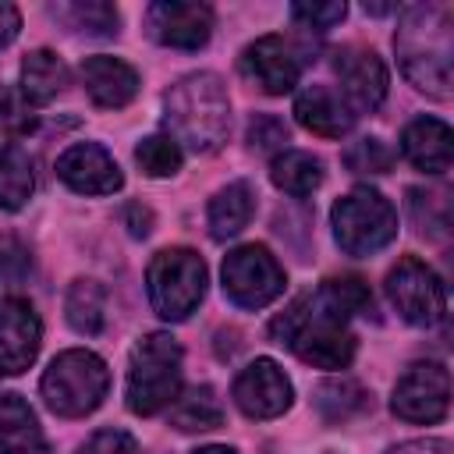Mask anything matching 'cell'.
Wrapping results in <instances>:
<instances>
[{
	"label": "cell",
	"mask_w": 454,
	"mask_h": 454,
	"mask_svg": "<svg viewBox=\"0 0 454 454\" xmlns=\"http://www.w3.org/2000/svg\"><path fill=\"white\" fill-rule=\"evenodd\" d=\"M394 50L404 78L433 96L447 99L454 82V14L447 4H411L401 11Z\"/></svg>",
	"instance_id": "6da1fadb"
},
{
	"label": "cell",
	"mask_w": 454,
	"mask_h": 454,
	"mask_svg": "<svg viewBox=\"0 0 454 454\" xmlns=\"http://www.w3.org/2000/svg\"><path fill=\"white\" fill-rule=\"evenodd\" d=\"M163 124L177 145L192 153H213L231 131V99L213 71H192L163 96Z\"/></svg>",
	"instance_id": "7a4b0ae2"
},
{
	"label": "cell",
	"mask_w": 454,
	"mask_h": 454,
	"mask_svg": "<svg viewBox=\"0 0 454 454\" xmlns=\"http://www.w3.org/2000/svg\"><path fill=\"white\" fill-rule=\"evenodd\" d=\"M270 337L316 369H348L355 358V333L348 330V319L337 316L319 291L294 298L270 323Z\"/></svg>",
	"instance_id": "3957f363"
},
{
	"label": "cell",
	"mask_w": 454,
	"mask_h": 454,
	"mask_svg": "<svg viewBox=\"0 0 454 454\" xmlns=\"http://www.w3.org/2000/svg\"><path fill=\"white\" fill-rule=\"evenodd\" d=\"M39 390L53 415L82 419L103 404V397L110 390V369L96 351L67 348L46 365Z\"/></svg>",
	"instance_id": "277c9868"
},
{
	"label": "cell",
	"mask_w": 454,
	"mask_h": 454,
	"mask_svg": "<svg viewBox=\"0 0 454 454\" xmlns=\"http://www.w3.org/2000/svg\"><path fill=\"white\" fill-rule=\"evenodd\" d=\"M128 408L135 415H156L181 394V344L170 333H145L131 348L128 362Z\"/></svg>",
	"instance_id": "5b68a950"
},
{
	"label": "cell",
	"mask_w": 454,
	"mask_h": 454,
	"mask_svg": "<svg viewBox=\"0 0 454 454\" xmlns=\"http://www.w3.org/2000/svg\"><path fill=\"white\" fill-rule=\"evenodd\" d=\"M145 291H149V305L160 319H167V323L188 319L206 294L202 255L192 248H181V245L156 252L145 270Z\"/></svg>",
	"instance_id": "8992f818"
},
{
	"label": "cell",
	"mask_w": 454,
	"mask_h": 454,
	"mask_svg": "<svg viewBox=\"0 0 454 454\" xmlns=\"http://www.w3.org/2000/svg\"><path fill=\"white\" fill-rule=\"evenodd\" d=\"M330 223L337 245L348 255H372L397 238V209L383 192L369 184L340 195L330 209Z\"/></svg>",
	"instance_id": "52a82bcc"
},
{
	"label": "cell",
	"mask_w": 454,
	"mask_h": 454,
	"mask_svg": "<svg viewBox=\"0 0 454 454\" xmlns=\"http://www.w3.org/2000/svg\"><path fill=\"white\" fill-rule=\"evenodd\" d=\"M223 294L238 305V309H262L273 298H280L287 277L284 266L277 262V255L266 245H238L234 252H227L223 259Z\"/></svg>",
	"instance_id": "ba28073f"
},
{
	"label": "cell",
	"mask_w": 454,
	"mask_h": 454,
	"mask_svg": "<svg viewBox=\"0 0 454 454\" xmlns=\"http://www.w3.org/2000/svg\"><path fill=\"white\" fill-rule=\"evenodd\" d=\"M387 298L397 309V316L411 326H433L447 312V287L436 277L433 266H426L415 255L397 259V266L387 273Z\"/></svg>",
	"instance_id": "9c48e42d"
},
{
	"label": "cell",
	"mask_w": 454,
	"mask_h": 454,
	"mask_svg": "<svg viewBox=\"0 0 454 454\" xmlns=\"http://www.w3.org/2000/svg\"><path fill=\"white\" fill-rule=\"evenodd\" d=\"M390 408L404 422H440L450 408V372L440 362H415L394 383Z\"/></svg>",
	"instance_id": "30bf717a"
},
{
	"label": "cell",
	"mask_w": 454,
	"mask_h": 454,
	"mask_svg": "<svg viewBox=\"0 0 454 454\" xmlns=\"http://www.w3.org/2000/svg\"><path fill=\"white\" fill-rule=\"evenodd\" d=\"M145 28L160 46L202 50L213 35V7L192 0H156L145 11Z\"/></svg>",
	"instance_id": "8fae6325"
},
{
	"label": "cell",
	"mask_w": 454,
	"mask_h": 454,
	"mask_svg": "<svg viewBox=\"0 0 454 454\" xmlns=\"http://www.w3.org/2000/svg\"><path fill=\"white\" fill-rule=\"evenodd\" d=\"M231 397L248 419H277L291 408L294 390L273 358H255L234 376Z\"/></svg>",
	"instance_id": "7c38bea8"
},
{
	"label": "cell",
	"mask_w": 454,
	"mask_h": 454,
	"mask_svg": "<svg viewBox=\"0 0 454 454\" xmlns=\"http://www.w3.org/2000/svg\"><path fill=\"white\" fill-rule=\"evenodd\" d=\"M241 74L266 96H284L301 78L298 50L284 35H259L241 50Z\"/></svg>",
	"instance_id": "4fadbf2b"
},
{
	"label": "cell",
	"mask_w": 454,
	"mask_h": 454,
	"mask_svg": "<svg viewBox=\"0 0 454 454\" xmlns=\"http://www.w3.org/2000/svg\"><path fill=\"white\" fill-rule=\"evenodd\" d=\"M57 177L78 195H114L124 184L117 160L99 142H74L57 156Z\"/></svg>",
	"instance_id": "5bb4252c"
},
{
	"label": "cell",
	"mask_w": 454,
	"mask_h": 454,
	"mask_svg": "<svg viewBox=\"0 0 454 454\" xmlns=\"http://www.w3.org/2000/svg\"><path fill=\"white\" fill-rule=\"evenodd\" d=\"M43 344V323L25 298H0V376L25 372Z\"/></svg>",
	"instance_id": "9a60e30c"
},
{
	"label": "cell",
	"mask_w": 454,
	"mask_h": 454,
	"mask_svg": "<svg viewBox=\"0 0 454 454\" xmlns=\"http://www.w3.org/2000/svg\"><path fill=\"white\" fill-rule=\"evenodd\" d=\"M333 71H337L344 99L355 110L369 114V110H376L387 99V67H383V60L372 50L355 46V43L340 46L333 53Z\"/></svg>",
	"instance_id": "2e32d148"
},
{
	"label": "cell",
	"mask_w": 454,
	"mask_h": 454,
	"mask_svg": "<svg viewBox=\"0 0 454 454\" xmlns=\"http://www.w3.org/2000/svg\"><path fill=\"white\" fill-rule=\"evenodd\" d=\"M78 74H82V85H85L89 99L103 110L128 106L138 96V71L121 57H106V53L85 57Z\"/></svg>",
	"instance_id": "e0dca14e"
},
{
	"label": "cell",
	"mask_w": 454,
	"mask_h": 454,
	"mask_svg": "<svg viewBox=\"0 0 454 454\" xmlns=\"http://www.w3.org/2000/svg\"><path fill=\"white\" fill-rule=\"evenodd\" d=\"M450 128L440 117H415L401 131V153L404 160L422 174H447L450 170Z\"/></svg>",
	"instance_id": "ac0fdd59"
},
{
	"label": "cell",
	"mask_w": 454,
	"mask_h": 454,
	"mask_svg": "<svg viewBox=\"0 0 454 454\" xmlns=\"http://www.w3.org/2000/svg\"><path fill=\"white\" fill-rule=\"evenodd\" d=\"M294 117H298V124L305 131L323 135V138H340L355 124V114L348 110V103L337 92H330L326 85L301 89L298 99H294Z\"/></svg>",
	"instance_id": "d6986e66"
},
{
	"label": "cell",
	"mask_w": 454,
	"mask_h": 454,
	"mask_svg": "<svg viewBox=\"0 0 454 454\" xmlns=\"http://www.w3.org/2000/svg\"><path fill=\"white\" fill-rule=\"evenodd\" d=\"M0 454H50L35 411L18 394H0Z\"/></svg>",
	"instance_id": "ffe728a7"
},
{
	"label": "cell",
	"mask_w": 454,
	"mask_h": 454,
	"mask_svg": "<svg viewBox=\"0 0 454 454\" xmlns=\"http://www.w3.org/2000/svg\"><path fill=\"white\" fill-rule=\"evenodd\" d=\"M252 213H255V188H252V181H231V184H223L209 199V213H206L209 234L216 241L234 238L238 231L248 227Z\"/></svg>",
	"instance_id": "44dd1931"
},
{
	"label": "cell",
	"mask_w": 454,
	"mask_h": 454,
	"mask_svg": "<svg viewBox=\"0 0 454 454\" xmlns=\"http://www.w3.org/2000/svg\"><path fill=\"white\" fill-rule=\"evenodd\" d=\"M67 85V64L53 50H32L21 60V96L32 106H46Z\"/></svg>",
	"instance_id": "7402d4cb"
},
{
	"label": "cell",
	"mask_w": 454,
	"mask_h": 454,
	"mask_svg": "<svg viewBox=\"0 0 454 454\" xmlns=\"http://www.w3.org/2000/svg\"><path fill=\"white\" fill-rule=\"evenodd\" d=\"M270 177L280 192H287L294 199H305L323 184V160L305 153V149H284V153L273 156Z\"/></svg>",
	"instance_id": "603a6c76"
},
{
	"label": "cell",
	"mask_w": 454,
	"mask_h": 454,
	"mask_svg": "<svg viewBox=\"0 0 454 454\" xmlns=\"http://www.w3.org/2000/svg\"><path fill=\"white\" fill-rule=\"evenodd\" d=\"M170 426L181 433H202V429L223 426V404H220L216 390L199 383V387L177 394L170 404Z\"/></svg>",
	"instance_id": "cb8c5ba5"
},
{
	"label": "cell",
	"mask_w": 454,
	"mask_h": 454,
	"mask_svg": "<svg viewBox=\"0 0 454 454\" xmlns=\"http://www.w3.org/2000/svg\"><path fill=\"white\" fill-rule=\"evenodd\" d=\"M312 404L316 411L323 415V422L337 426V422H348L355 415H362L369 408V394L348 380V376H333V380H323L316 390H312Z\"/></svg>",
	"instance_id": "d4e9b609"
},
{
	"label": "cell",
	"mask_w": 454,
	"mask_h": 454,
	"mask_svg": "<svg viewBox=\"0 0 454 454\" xmlns=\"http://www.w3.org/2000/svg\"><path fill=\"white\" fill-rule=\"evenodd\" d=\"M64 316H67L71 330H78L85 337L99 333L103 319H106V291H103V284L89 280V277L74 280L67 287V294H64Z\"/></svg>",
	"instance_id": "484cf974"
},
{
	"label": "cell",
	"mask_w": 454,
	"mask_h": 454,
	"mask_svg": "<svg viewBox=\"0 0 454 454\" xmlns=\"http://www.w3.org/2000/svg\"><path fill=\"white\" fill-rule=\"evenodd\" d=\"M35 192L32 160L18 145H0V209H21Z\"/></svg>",
	"instance_id": "4316f807"
},
{
	"label": "cell",
	"mask_w": 454,
	"mask_h": 454,
	"mask_svg": "<svg viewBox=\"0 0 454 454\" xmlns=\"http://www.w3.org/2000/svg\"><path fill=\"white\" fill-rule=\"evenodd\" d=\"M50 14L57 21H64L71 32H85V35H117V25H121L117 7L114 4H103V0L57 4V7H50Z\"/></svg>",
	"instance_id": "83f0119b"
},
{
	"label": "cell",
	"mask_w": 454,
	"mask_h": 454,
	"mask_svg": "<svg viewBox=\"0 0 454 454\" xmlns=\"http://www.w3.org/2000/svg\"><path fill=\"white\" fill-rule=\"evenodd\" d=\"M319 298H323L337 316H344V319H351V316H358V312H372V291H369V284H365L362 277H351V273L323 280Z\"/></svg>",
	"instance_id": "f1b7e54d"
},
{
	"label": "cell",
	"mask_w": 454,
	"mask_h": 454,
	"mask_svg": "<svg viewBox=\"0 0 454 454\" xmlns=\"http://www.w3.org/2000/svg\"><path fill=\"white\" fill-rule=\"evenodd\" d=\"M135 160H138L142 174H149V177H174L184 163V153L170 135H149L138 142Z\"/></svg>",
	"instance_id": "f546056e"
},
{
	"label": "cell",
	"mask_w": 454,
	"mask_h": 454,
	"mask_svg": "<svg viewBox=\"0 0 454 454\" xmlns=\"http://www.w3.org/2000/svg\"><path fill=\"white\" fill-rule=\"evenodd\" d=\"M344 167L351 174H387L394 167V149L383 138H358L344 149Z\"/></svg>",
	"instance_id": "4dcf8cb0"
},
{
	"label": "cell",
	"mask_w": 454,
	"mask_h": 454,
	"mask_svg": "<svg viewBox=\"0 0 454 454\" xmlns=\"http://www.w3.org/2000/svg\"><path fill=\"white\" fill-rule=\"evenodd\" d=\"M348 14L344 0H326V4H291V18L312 32H330L333 25H340Z\"/></svg>",
	"instance_id": "1f68e13d"
},
{
	"label": "cell",
	"mask_w": 454,
	"mask_h": 454,
	"mask_svg": "<svg viewBox=\"0 0 454 454\" xmlns=\"http://www.w3.org/2000/svg\"><path fill=\"white\" fill-rule=\"evenodd\" d=\"M28 273H32V252L14 234H4L0 238V284H11L14 287Z\"/></svg>",
	"instance_id": "d6a6232c"
},
{
	"label": "cell",
	"mask_w": 454,
	"mask_h": 454,
	"mask_svg": "<svg viewBox=\"0 0 454 454\" xmlns=\"http://www.w3.org/2000/svg\"><path fill=\"white\" fill-rule=\"evenodd\" d=\"M287 142V124L273 114H255L248 121V145L255 153H270V149H284Z\"/></svg>",
	"instance_id": "836d02e7"
},
{
	"label": "cell",
	"mask_w": 454,
	"mask_h": 454,
	"mask_svg": "<svg viewBox=\"0 0 454 454\" xmlns=\"http://www.w3.org/2000/svg\"><path fill=\"white\" fill-rule=\"evenodd\" d=\"M74 454H138V443L124 429H99L92 433Z\"/></svg>",
	"instance_id": "e575fe53"
},
{
	"label": "cell",
	"mask_w": 454,
	"mask_h": 454,
	"mask_svg": "<svg viewBox=\"0 0 454 454\" xmlns=\"http://www.w3.org/2000/svg\"><path fill=\"white\" fill-rule=\"evenodd\" d=\"M387 454H454L447 440H436V436H426V440H404L397 447H390Z\"/></svg>",
	"instance_id": "d590c367"
},
{
	"label": "cell",
	"mask_w": 454,
	"mask_h": 454,
	"mask_svg": "<svg viewBox=\"0 0 454 454\" xmlns=\"http://www.w3.org/2000/svg\"><path fill=\"white\" fill-rule=\"evenodd\" d=\"M18 28H21V11L14 4L0 0V50L18 35Z\"/></svg>",
	"instance_id": "8d00e7d4"
},
{
	"label": "cell",
	"mask_w": 454,
	"mask_h": 454,
	"mask_svg": "<svg viewBox=\"0 0 454 454\" xmlns=\"http://www.w3.org/2000/svg\"><path fill=\"white\" fill-rule=\"evenodd\" d=\"M149 223H153V213L142 209L138 202H131V206H128V227H131V234H135V238H145V234H149Z\"/></svg>",
	"instance_id": "74e56055"
},
{
	"label": "cell",
	"mask_w": 454,
	"mask_h": 454,
	"mask_svg": "<svg viewBox=\"0 0 454 454\" xmlns=\"http://www.w3.org/2000/svg\"><path fill=\"white\" fill-rule=\"evenodd\" d=\"M192 454H238V450L234 447H223V443H209V447H199Z\"/></svg>",
	"instance_id": "f35d334b"
},
{
	"label": "cell",
	"mask_w": 454,
	"mask_h": 454,
	"mask_svg": "<svg viewBox=\"0 0 454 454\" xmlns=\"http://www.w3.org/2000/svg\"><path fill=\"white\" fill-rule=\"evenodd\" d=\"M11 114H14V110H11V99H7V92L0 89V124H7V121H11Z\"/></svg>",
	"instance_id": "ab89813d"
}]
</instances>
